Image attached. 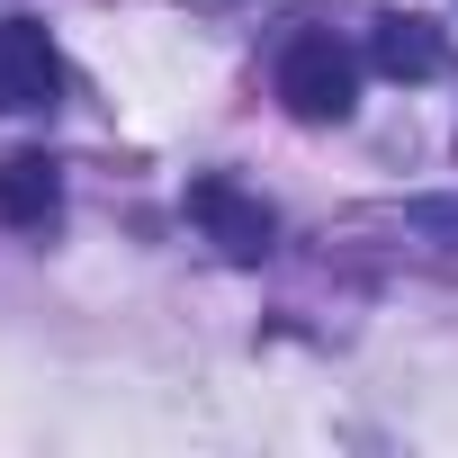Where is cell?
<instances>
[{"instance_id":"6da1fadb","label":"cell","mask_w":458,"mask_h":458,"mask_svg":"<svg viewBox=\"0 0 458 458\" xmlns=\"http://www.w3.org/2000/svg\"><path fill=\"white\" fill-rule=\"evenodd\" d=\"M279 99H288V117H306V126H342V117L360 108V64H351L333 37H297V46L279 55Z\"/></svg>"},{"instance_id":"7a4b0ae2","label":"cell","mask_w":458,"mask_h":458,"mask_svg":"<svg viewBox=\"0 0 458 458\" xmlns=\"http://www.w3.org/2000/svg\"><path fill=\"white\" fill-rule=\"evenodd\" d=\"M189 216H198V234L225 252V261H261L270 243H279V216L243 189V180H189Z\"/></svg>"},{"instance_id":"3957f363","label":"cell","mask_w":458,"mask_h":458,"mask_svg":"<svg viewBox=\"0 0 458 458\" xmlns=\"http://www.w3.org/2000/svg\"><path fill=\"white\" fill-rule=\"evenodd\" d=\"M64 90V64L46 46L37 19H0V108H55Z\"/></svg>"},{"instance_id":"277c9868","label":"cell","mask_w":458,"mask_h":458,"mask_svg":"<svg viewBox=\"0 0 458 458\" xmlns=\"http://www.w3.org/2000/svg\"><path fill=\"white\" fill-rule=\"evenodd\" d=\"M369 64H377L386 81H431V72H440V28L413 19V10H386V19L369 28Z\"/></svg>"},{"instance_id":"5b68a950","label":"cell","mask_w":458,"mask_h":458,"mask_svg":"<svg viewBox=\"0 0 458 458\" xmlns=\"http://www.w3.org/2000/svg\"><path fill=\"white\" fill-rule=\"evenodd\" d=\"M55 207H64V171L46 153L0 162V225H55Z\"/></svg>"},{"instance_id":"8992f818","label":"cell","mask_w":458,"mask_h":458,"mask_svg":"<svg viewBox=\"0 0 458 458\" xmlns=\"http://www.w3.org/2000/svg\"><path fill=\"white\" fill-rule=\"evenodd\" d=\"M404 225H413L422 243H449V252H458V198H413Z\"/></svg>"}]
</instances>
